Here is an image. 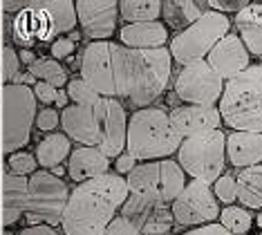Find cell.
I'll list each match as a JSON object with an SVG mask.
<instances>
[{
  "mask_svg": "<svg viewBox=\"0 0 262 235\" xmlns=\"http://www.w3.org/2000/svg\"><path fill=\"white\" fill-rule=\"evenodd\" d=\"M172 58L168 47L157 50H130L112 45V72H115V92L123 96L139 110L162 96L170 81Z\"/></svg>",
  "mask_w": 262,
  "mask_h": 235,
  "instance_id": "cell-2",
  "label": "cell"
},
{
  "mask_svg": "<svg viewBox=\"0 0 262 235\" xmlns=\"http://www.w3.org/2000/svg\"><path fill=\"white\" fill-rule=\"evenodd\" d=\"M70 190L61 179L52 173L40 170L29 177L27 184V206L25 220L29 226H56L63 220Z\"/></svg>",
  "mask_w": 262,
  "mask_h": 235,
  "instance_id": "cell-7",
  "label": "cell"
},
{
  "mask_svg": "<svg viewBox=\"0 0 262 235\" xmlns=\"http://www.w3.org/2000/svg\"><path fill=\"white\" fill-rule=\"evenodd\" d=\"M68 96L74 101V105H81V108H97V103L103 99V96H99L83 78L68 81Z\"/></svg>",
  "mask_w": 262,
  "mask_h": 235,
  "instance_id": "cell-32",
  "label": "cell"
},
{
  "mask_svg": "<svg viewBox=\"0 0 262 235\" xmlns=\"http://www.w3.org/2000/svg\"><path fill=\"white\" fill-rule=\"evenodd\" d=\"M172 218L182 226L211 224L213 220H217L220 204L211 186L195 182V179L186 184V188L180 193V197L172 202Z\"/></svg>",
  "mask_w": 262,
  "mask_h": 235,
  "instance_id": "cell-10",
  "label": "cell"
},
{
  "mask_svg": "<svg viewBox=\"0 0 262 235\" xmlns=\"http://www.w3.org/2000/svg\"><path fill=\"white\" fill-rule=\"evenodd\" d=\"M235 188L242 208H262V164L244 168L235 177Z\"/></svg>",
  "mask_w": 262,
  "mask_h": 235,
  "instance_id": "cell-23",
  "label": "cell"
},
{
  "mask_svg": "<svg viewBox=\"0 0 262 235\" xmlns=\"http://www.w3.org/2000/svg\"><path fill=\"white\" fill-rule=\"evenodd\" d=\"M172 125L177 128V132L186 139V137L200 135V132L208 130H220L222 117L215 105H182V108H172V112L168 114Z\"/></svg>",
  "mask_w": 262,
  "mask_h": 235,
  "instance_id": "cell-16",
  "label": "cell"
},
{
  "mask_svg": "<svg viewBox=\"0 0 262 235\" xmlns=\"http://www.w3.org/2000/svg\"><path fill=\"white\" fill-rule=\"evenodd\" d=\"M186 188V177L180 164L172 159H162L159 161V197L166 206H170L172 202L180 197V193Z\"/></svg>",
  "mask_w": 262,
  "mask_h": 235,
  "instance_id": "cell-24",
  "label": "cell"
},
{
  "mask_svg": "<svg viewBox=\"0 0 262 235\" xmlns=\"http://www.w3.org/2000/svg\"><path fill=\"white\" fill-rule=\"evenodd\" d=\"M184 235H231V233L220 224H208V226H198V228H193V231H188Z\"/></svg>",
  "mask_w": 262,
  "mask_h": 235,
  "instance_id": "cell-43",
  "label": "cell"
},
{
  "mask_svg": "<svg viewBox=\"0 0 262 235\" xmlns=\"http://www.w3.org/2000/svg\"><path fill=\"white\" fill-rule=\"evenodd\" d=\"M68 101H70V96H68V92H65V90H58V99H56V105L58 108H68Z\"/></svg>",
  "mask_w": 262,
  "mask_h": 235,
  "instance_id": "cell-48",
  "label": "cell"
},
{
  "mask_svg": "<svg viewBox=\"0 0 262 235\" xmlns=\"http://www.w3.org/2000/svg\"><path fill=\"white\" fill-rule=\"evenodd\" d=\"M260 235H262V233H260Z\"/></svg>",
  "mask_w": 262,
  "mask_h": 235,
  "instance_id": "cell-54",
  "label": "cell"
},
{
  "mask_svg": "<svg viewBox=\"0 0 262 235\" xmlns=\"http://www.w3.org/2000/svg\"><path fill=\"white\" fill-rule=\"evenodd\" d=\"M215 197L220 202L224 204H233L237 200V188H235V179L229 177V175H224V177H220L215 182Z\"/></svg>",
  "mask_w": 262,
  "mask_h": 235,
  "instance_id": "cell-37",
  "label": "cell"
},
{
  "mask_svg": "<svg viewBox=\"0 0 262 235\" xmlns=\"http://www.w3.org/2000/svg\"><path fill=\"white\" fill-rule=\"evenodd\" d=\"M18 61H20V63H25L27 68H29V65L36 61V56H34V52H32V50H23V52L18 54Z\"/></svg>",
  "mask_w": 262,
  "mask_h": 235,
  "instance_id": "cell-47",
  "label": "cell"
},
{
  "mask_svg": "<svg viewBox=\"0 0 262 235\" xmlns=\"http://www.w3.org/2000/svg\"><path fill=\"white\" fill-rule=\"evenodd\" d=\"M11 83H16V86H25V88H29V86H36L38 81H36V78H34V76L27 72V74H18V76H16Z\"/></svg>",
  "mask_w": 262,
  "mask_h": 235,
  "instance_id": "cell-46",
  "label": "cell"
},
{
  "mask_svg": "<svg viewBox=\"0 0 262 235\" xmlns=\"http://www.w3.org/2000/svg\"><path fill=\"white\" fill-rule=\"evenodd\" d=\"M29 74L36 78V81L50 83L56 90H63L68 86V72L54 58H36V61L29 65Z\"/></svg>",
  "mask_w": 262,
  "mask_h": 235,
  "instance_id": "cell-29",
  "label": "cell"
},
{
  "mask_svg": "<svg viewBox=\"0 0 262 235\" xmlns=\"http://www.w3.org/2000/svg\"><path fill=\"white\" fill-rule=\"evenodd\" d=\"M0 7H3V5H0Z\"/></svg>",
  "mask_w": 262,
  "mask_h": 235,
  "instance_id": "cell-53",
  "label": "cell"
},
{
  "mask_svg": "<svg viewBox=\"0 0 262 235\" xmlns=\"http://www.w3.org/2000/svg\"><path fill=\"white\" fill-rule=\"evenodd\" d=\"M61 123V117H58V112L56 110H52V108H45V110H40L36 114V125H38V130H54L56 125Z\"/></svg>",
  "mask_w": 262,
  "mask_h": 235,
  "instance_id": "cell-40",
  "label": "cell"
},
{
  "mask_svg": "<svg viewBox=\"0 0 262 235\" xmlns=\"http://www.w3.org/2000/svg\"><path fill=\"white\" fill-rule=\"evenodd\" d=\"M180 168L184 175H190L195 182L208 184L220 179V173L224 170V159H226V137L222 130H208L200 135L186 137L182 141L180 150Z\"/></svg>",
  "mask_w": 262,
  "mask_h": 235,
  "instance_id": "cell-6",
  "label": "cell"
},
{
  "mask_svg": "<svg viewBox=\"0 0 262 235\" xmlns=\"http://www.w3.org/2000/svg\"><path fill=\"white\" fill-rule=\"evenodd\" d=\"M217 110L235 132L262 135V65H249L242 74L226 81Z\"/></svg>",
  "mask_w": 262,
  "mask_h": 235,
  "instance_id": "cell-3",
  "label": "cell"
},
{
  "mask_svg": "<svg viewBox=\"0 0 262 235\" xmlns=\"http://www.w3.org/2000/svg\"><path fill=\"white\" fill-rule=\"evenodd\" d=\"M68 38H70V40H72V43H76V40H79V38H81V34H79V32H72V34H70V36H68Z\"/></svg>",
  "mask_w": 262,
  "mask_h": 235,
  "instance_id": "cell-50",
  "label": "cell"
},
{
  "mask_svg": "<svg viewBox=\"0 0 262 235\" xmlns=\"http://www.w3.org/2000/svg\"><path fill=\"white\" fill-rule=\"evenodd\" d=\"M162 14L168 18L170 25L186 23V27H188L190 23L198 20L204 11L200 9L198 3H188V0H172V3H162Z\"/></svg>",
  "mask_w": 262,
  "mask_h": 235,
  "instance_id": "cell-30",
  "label": "cell"
},
{
  "mask_svg": "<svg viewBox=\"0 0 262 235\" xmlns=\"http://www.w3.org/2000/svg\"><path fill=\"white\" fill-rule=\"evenodd\" d=\"M27 177H18V175H7L3 182V222L5 226L16 224L27 206Z\"/></svg>",
  "mask_w": 262,
  "mask_h": 235,
  "instance_id": "cell-21",
  "label": "cell"
},
{
  "mask_svg": "<svg viewBox=\"0 0 262 235\" xmlns=\"http://www.w3.org/2000/svg\"><path fill=\"white\" fill-rule=\"evenodd\" d=\"M128 193H157L159 188V161H146L135 166L126 177Z\"/></svg>",
  "mask_w": 262,
  "mask_h": 235,
  "instance_id": "cell-27",
  "label": "cell"
},
{
  "mask_svg": "<svg viewBox=\"0 0 262 235\" xmlns=\"http://www.w3.org/2000/svg\"><path fill=\"white\" fill-rule=\"evenodd\" d=\"M235 25H237V29L262 25V3L244 5V7L235 14Z\"/></svg>",
  "mask_w": 262,
  "mask_h": 235,
  "instance_id": "cell-35",
  "label": "cell"
},
{
  "mask_svg": "<svg viewBox=\"0 0 262 235\" xmlns=\"http://www.w3.org/2000/svg\"><path fill=\"white\" fill-rule=\"evenodd\" d=\"M224 92V81L206 61L190 63L175 78V94L188 105H215Z\"/></svg>",
  "mask_w": 262,
  "mask_h": 235,
  "instance_id": "cell-9",
  "label": "cell"
},
{
  "mask_svg": "<svg viewBox=\"0 0 262 235\" xmlns=\"http://www.w3.org/2000/svg\"><path fill=\"white\" fill-rule=\"evenodd\" d=\"M255 222H258V226H260V228H262V213H260V215H258V220H255Z\"/></svg>",
  "mask_w": 262,
  "mask_h": 235,
  "instance_id": "cell-51",
  "label": "cell"
},
{
  "mask_svg": "<svg viewBox=\"0 0 262 235\" xmlns=\"http://www.w3.org/2000/svg\"><path fill=\"white\" fill-rule=\"evenodd\" d=\"M229 29H231V20L226 14H222V11H204L198 20L190 23L188 27H184L172 38L168 47L170 58L184 65V68L190 63L204 61L213 47L229 34Z\"/></svg>",
  "mask_w": 262,
  "mask_h": 235,
  "instance_id": "cell-5",
  "label": "cell"
},
{
  "mask_svg": "<svg viewBox=\"0 0 262 235\" xmlns=\"http://www.w3.org/2000/svg\"><path fill=\"white\" fill-rule=\"evenodd\" d=\"M50 50H52V58L58 61V58H65L74 52V43L70 38H65V36H61V38H56L54 43H52Z\"/></svg>",
  "mask_w": 262,
  "mask_h": 235,
  "instance_id": "cell-42",
  "label": "cell"
},
{
  "mask_svg": "<svg viewBox=\"0 0 262 235\" xmlns=\"http://www.w3.org/2000/svg\"><path fill=\"white\" fill-rule=\"evenodd\" d=\"M123 47L130 50H157L168 40V27L164 23H135V25H126L119 32Z\"/></svg>",
  "mask_w": 262,
  "mask_h": 235,
  "instance_id": "cell-20",
  "label": "cell"
},
{
  "mask_svg": "<svg viewBox=\"0 0 262 235\" xmlns=\"http://www.w3.org/2000/svg\"><path fill=\"white\" fill-rule=\"evenodd\" d=\"M121 18L128 25L135 23H155L162 16V3L159 0H121L119 3Z\"/></svg>",
  "mask_w": 262,
  "mask_h": 235,
  "instance_id": "cell-25",
  "label": "cell"
},
{
  "mask_svg": "<svg viewBox=\"0 0 262 235\" xmlns=\"http://www.w3.org/2000/svg\"><path fill=\"white\" fill-rule=\"evenodd\" d=\"M128 195L126 179L117 173L79 184L70 193L63 210L65 235H103Z\"/></svg>",
  "mask_w": 262,
  "mask_h": 235,
  "instance_id": "cell-1",
  "label": "cell"
},
{
  "mask_svg": "<svg viewBox=\"0 0 262 235\" xmlns=\"http://www.w3.org/2000/svg\"><path fill=\"white\" fill-rule=\"evenodd\" d=\"M206 63L211 65V70L215 72L222 81L224 78L231 81V78H235L237 74H242V72L249 68V52L240 40V36L226 34L211 50Z\"/></svg>",
  "mask_w": 262,
  "mask_h": 235,
  "instance_id": "cell-15",
  "label": "cell"
},
{
  "mask_svg": "<svg viewBox=\"0 0 262 235\" xmlns=\"http://www.w3.org/2000/svg\"><path fill=\"white\" fill-rule=\"evenodd\" d=\"M226 155L235 168H251L262 161V135L255 132H231L226 137Z\"/></svg>",
  "mask_w": 262,
  "mask_h": 235,
  "instance_id": "cell-19",
  "label": "cell"
},
{
  "mask_svg": "<svg viewBox=\"0 0 262 235\" xmlns=\"http://www.w3.org/2000/svg\"><path fill=\"white\" fill-rule=\"evenodd\" d=\"M162 206H166V204L162 202L159 193H130L128 200L123 202L121 210H119V218L128 220L130 224L141 231V226L146 224V220Z\"/></svg>",
  "mask_w": 262,
  "mask_h": 235,
  "instance_id": "cell-22",
  "label": "cell"
},
{
  "mask_svg": "<svg viewBox=\"0 0 262 235\" xmlns=\"http://www.w3.org/2000/svg\"><path fill=\"white\" fill-rule=\"evenodd\" d=\"M34 96H36V101H40V103H56V99H58V90L56 88H52L50 83H43V81H38L36 86H34Z\"/></svg>",
  "mask_w": 262,
  "mask_h": 235,
  "instance_id": "cell-41",
  "label": "cell"
},
{
  "mask_svg": "<svg viewBox=\"0 0 262 235\" xmlns=\"http://www.w3.org/2000/svg\"><path fill=\"white\" fill-rule=\"evenodd\" d=\"M137 166V159L133 155H121V157H117V173L121 175V173H130L133 168Z\"/></svg>",
  "mask_w": 262,
  "mask_h": 235,
  "instance_id": "cell-44",
  "label": "cell"
},
{
  "mask_svg": "<svg viewBox=\"0 0 262 235\" xmlns=\"http://www.w3.org/2000/svg\"><path fill=\"white\" fill-rule=\"evenodd\" d=\"M110 170V159L105 155H101L99 148H76L74 153H70L68 161V173L74 182H90V179L103 177Z\"/></svg>",
  "mask_w": 262,
  "mask_h": 235,
  "instance_id": "cell-18",
  "label": "cell"
},
{
  "mask_svg": "<svg viewBox=\"0 0 262 235\" xmlns=\"http://www.w3.org/2000/svg\"><path fill=\"white\" fill-rule=\"evenodd\" d=\"M18 70H20L18 54L14 52V47H5V52H3V72H5V78H7V81H14V78L18 76Z\"/></svg>",
  "mask_w": 262,
  "mask_h": 235,
  "instance_id": "cell-38",
  "label": "cell"
},
{
  "mask_svg": "<svg viewBox=\"0 0 262 235\" xmlns=\"http://www.w3.org/2000/svg\"><path fill=\"white\" fill-rule=\"evenodd\" d=\"M40 9L47 11V16L52 18V25L58 34L72 32L76 27V7L72 0H50V3H36Z\"/></svg>",
  "mask_w": 262,
  "mask_h": 235,
  "instance_id": "cell-28",
  "label": "cell"
},
{
  "mask_svg": "<svg viewBox=\"0 0 262 235\" xmlns=\"http://www.w3.org/2000/svg\"><path fill=\"white\" fill-rule=\"evenodd\" d=\"M70 155V139L65 135H50L36 146V164L43 168H56Z\"/></svg>",
  "mask_w": 262,
  "mask_h": 235,
  "instance_id": "cell-26",
  "label": "cell"
},
{
  "mask_svg": "<svg viewBox=\"0 0 262 235\" xmlns=\"http://www.w3.org/2000/svg\"><path fill=\"white\" fill-rule=\"evenodd\" d=\"M103 235H141V231L137 226H133L128 220L123 218H115L110 222V226L105 228Z\"/></svg>",
  "mask_w": 262,
  "mask_h": 235,
  "instance_id": "cell-39",
  "label": "cell"
},
{
  "mask_svg": "<svg viewBox=\"0 0 262 235\" xmlns=\"http://www.w3.org/2000/svg\"><path fill=\"white\" fill-rule=\"evenodd\" d=\"M184 137L172 125L170 117L162 108H144L137 110L128 121L126 150L135 159L162 161L180 150Z\"/></svg>",
  "mask_w": 262,
  "mask_h": 235,
  "instance_id": "cell-4",
  "label": "cell"
},
{
  "mask_svg": "<svg viewBox=\"0 0 262 235\" xmlns=\"http://www.w3.org/2000/svg\"><path fill=\"white\" fill-rule=\"evenodd\" d=\"M61 125L65 130V137L83 143L85 148L99 146V121L94 108L68 105L61 114Z\"/></svg>",
  "mask_w": 262,
  "mask_h": 235,
  "instance_id": "cell-17",
  "label": "cell"
},
{
  "mask_svg": "<svg viewBox=\"0 0 262 235\" xmlns=\"http://www.w3.org/2000/svg\"><path fill=\"white\" fill-rule=\"evenodd\" d=\"M112 45L108 40H94L83 50L81 78L103 99H115V72H112Z\"/></svg>",
  "mask_w": 262,
  "mask_h": 235,
  "instance_id": "cell-11",
  "label": "cell"
},
{
  "mask_svg": "<svg viewBox=\"0 0 262 235\" xmlns=\"http://www.w3.org/2000/svg\"><path fill=\"white\" fill-rule=\"evenodd\" d=\"M172 222H175L172 210L168 206H162L146 220V224L141 226V235H166L172 228Z\"/></svg>",
  "mask_w": 262,
  "mask_h": 235,
  "instance_id": "cell-33",
  "label": "cell"
},
{
  "mask_svg": "<svg viewBox=\"0 0 262 235\" xmlns=\"http://www.w3.org/2000/svg\"><path fill=\"white\" fill-rule=\"evenodd\" d=\"M11 34L14 40L23 47H32L36 43H47L56 40V29L52 25V18L47 16L45 9H40L36 3H32L29 7L18 11L11 23Z\"/></svg>",
  "mask_w": 262,
  "mask_h": 235,
  "instance_id": "cell-14",
  "label": "cell"
},
{
  "mask_svg": "<svg viewBox=\"0 0 262 235\" xmlns=\"http://www.w3.org/2000/svg\"><path fill=\"white\" fill-rule=\"evenodd\" d=\"M20 235H58V233L52 226L40 224V226H27V228H23Z\"/></svg>",
  "mask_w": 262,
  "mask_h": 235,
  "instance_id": "cell-45",
  "label": "cell"
},
{
  "mask_svg": "<svg viewBox=\"0 0 262 235\" xmlns=\"http://www.w3.org/2000/svg\"><path fill=\"white\" fill-rule=\"evenodd\" d=\"M99 121V150L101 155L121 157L126 150V135H128V117L123 105L117 99H101L94 108Z\"/></svg>",
  "mask_w": 262,
  "mask_h": 235,
  "instance_id": "cell-12",
  "label": "cell"
},
{
  "mask_svg": "<svg viewBox=\"0 0 262 235\" xmlns=\"http://www.w3.org/2000/svg\"><path fill=\"white\" fill-rule=\"evenodd\" d=\"M3 235H14V233H9V231H5V233H3Z\"/></svg>",
  "mask_w": 262,
  "mask_h": 235,
  "instance_id": "cell-52",
  "label": "cell"
},
{
  "mask_svg": "<svg viewBox=\"0 0 262 235\" xmlns=\"http://www.w3.org/2000/svg\"><path fill=\"white\" fill-rule=\"evenodd\" d=\"M253 224V215L242 206H226L220 210V226H224L231 235H244Z\"/></svg>",
  "mask_w": 262,
  "mask_h": 235,
  "instance_id": "cell-31",
  "label": "cell"
},
{
  "mask_svg": "<svg viewBox=\"0 0 262 235\" xmlns=\"http://www.w3.org/2000/svg\"><path fill=\"white\" fill-rule=\"evenodd\" d=\"M3 146L5 153L14 155L29 141L32 123L36 119V96L25 86L9 83L3 92Z\"/></svg>",
  "mask_w": 262,
  "mask_h": 235,
  "instance_id": "cell-8",
  "label": "cell"
},
{
  "mask_svg": "<svg viewBox=\"0 0 262 235\" xmlns=\"http://www.w3.org/2000/svg\"><path fill=\"white\" fill-rule=\"evenodd\" d=\"M7 166H9L11 175H18V177H25V175H29V173L34 175L36 173V157L25 153V150H18V153L9 155Z\"/></svg>",
  "mask_w": 262,
  "mask_h": 235,
  "instance_id": "cell-34",
  "label": "cell"
},
{
  "mask_svg": "<svg viewBox=\"0 0 262 235\" xmlns=\"http://www.w3.org/2000/svg\"><path fill=\"white\" fill-rule=\"evenodd\" d=\"M52 175H54V177H58V179H61L63 175H65V168H63V166H56V168H52Z\"/></svg>",
  "mask_w": 262,
  "mask_h": 235,
  "instance_id": "cell-49",
  "label": "cell"
},
{
  "mask_svg": "<svg viewBox=\"0 0 262 235\" xmlns=\"http://www.w3.org/2000/svg\"><path fill=\"white\" fill-rule=\"evenodd\" d=\"M240 40L244 43L249 54L262 56V25L255 27H242L240 29Z\"/></svg>",
  "mask_w": 262,
  "mask_h": 235,
  "instance_id": "cell-36",
  "label": "cell"
},
{
  "mask_svg": "<svg viewBox=\"0 0 262 235\" xmlns=\"http://www.w3.org/2000/svg\"><path fill=\"white\" fill-rule=\"evenodd\" d=\"M76 7V20L81 23L83 34L94 40H105L117 29L119 5L115 0H79Z\"/></svg>",
  "mask_w": 262,
  "mask_h": 235,
  "instance_id": "cell-13",
  "label": "cell"
}]
</instances>
